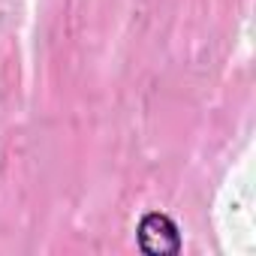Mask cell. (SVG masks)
<instances>
[{
    "label": "cell",
    "instance_id": "1",
    "mask_svg": "<svg viewBox=\"0 0 256 256\" xmlns=\"http://www.w3.org/2000/svg\"><path fill=\"white\" fill-rule=\"evenodd\" d=\"M139 244L145 253L163 256V253H178L181 250V238L175 223L166 214H148L139 223Z\"/></svg>",
    "mask_w": 256,
    "mask_h": 256
}]
</instances>
